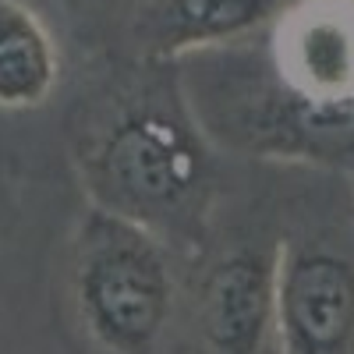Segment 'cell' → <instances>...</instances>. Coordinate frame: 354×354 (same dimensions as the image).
<instances>
[{
    "label": "cell",
    "instance_id": "6da1fadb",
    "mask_svg": "<svg viewBox=\"0 0 354 354\" xmlns=\"http://www.w3.org/2000/svg\"><path fill=\"white\" fill-rule=\"evenodd\" d=\"M71 301L106 354H153L174 312V270L153 227L93 205L71 245Z\"/></svg>",
    "mask_w": 354,
    "mask_h": 354
},
{
    "label": "cell",
    "instance_id": "7a4b0ae2",
    "mask_svg": "<svg viewBox=\"0 0 354 354\" xmlns=\"http://www.w3.org/2000/svg\"><path fill=\"white\" fill-rule=\"evenodd\" d=\"M93 167L106 185L110 209L149 223V216L174 213L192 198L202 153L192 131L174 117L160 110H135L100 138Z\"/></svg>",
    "mask_w": 354,
    "mask_h": 354
},
{
    "label": "cell",
    "instance_id": "3957f363",
    "mask_svg": "<svg viewBox=\"0 0 354 354\" xmlns=\"http://www.w3.org/2000/svg\"><path fill=\"white\" fill-rule=\"evenodd\" d=\"M273 61L308 124H354V0H298L280 11Z\"/></svg>",
    "mask_w": 354,
    "mask_h": 354
},
{
    "label": "cell",
    "instance_id": "277c9868",
    "mask_svg": "<svg viewBox=\"0 0 354 354\" xmlns=\"http://www.w3.org/2000/svg\"><path fill=\"white\" fill-rule=\"evenodd\" d=\"M277 354H354V262L326 248H280Z\"/></svg>",
    "mask_w": 354,
    "mask_h": 354
},
{
    "label": "cell",
    "instance_id": "5b68a950",
    "mask_svg": "<svg viewBox=\"0 0 354 354\" xmlns=\"http://www.w3.org/2000/svg\"><path fill=\"white\" fill-rule=\"evenodd\" d=\"M277 259L234 252L213 266L202 290V333L213 354H262L277 319Z\"/></svg>",
    "mask_w": 354,
    "mask_h": 354
},
{
    "label": "cell",
    "instance_id": "8992f818",
    "mask_svg": "<svg viewBox=\"0 0 354 354\" xmlns=\"http://www.w3.org/2000/svg\"><path fill=\"white\" fill-rule=\"evenodd\" d=\"M277 15L280 0H138L131 36L142 53L177 57L241 39Z\"/></svg>",
    "mask_w": 354,
    "mask_h": 354
},
{
    "label": "cell",
    "instance_id": "52a82bcc",
    "mask_svg": "<svg viewBox=\"0 0 354 354\" xmlns=\"http://www.w3.org/2000/svg\"><path fill=\"white\" fill-rule=\"evenodd\" d=\"M61 78V50L25 0H0V110H32Z\"/></svg>",
    "mask_w": 354,
    "mask_h": 354
}]
</instances>
